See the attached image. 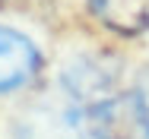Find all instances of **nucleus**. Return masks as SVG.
Returning a JSON list of instances; mask_svg holds the SVG:
<instances>
[{"label":"nucleus","instance_id":"f257e3e1","mask_svg":"<svg viewBox=\"0 0 149 139\" xmlns=\"http://www.w3.org/2000/svg\"><path fill=\"white\" fill-rule=\"evenodd\" d=\"M89 139H149V76L86 108Z\"/></svg>","mask_w":149,"mask_h":139},{"label":"nucleus","instance_id":"f03ea898","mask_svg":"<svg viewBox=\"0 0 149 139\" xmlns=\"http://www.w3.org/2000/svg\"><path fill=\"white\" fill-rule=\"evenodd\" d=\"M13 139H89L86 108L63 95L60 104H45L32 114H22Z\"/></svg>","mask_w":149,"mask_h":139},{"label":"nucleus","instance_id":"7ed1b4c3","mask_svg":"<svg viewBox=\"0 0 149 139\" xmlns=\"http://www.w3.org/2000/svg\"><path fill=\"white\" fill-rule=\"evenodd\" d=\"M41 54L22 32L0 26V95L16 92L38 76Z\"/></svg>","mask_w":149,"mask_h":139},{"label":"nucleus","instance_id":"20e7f679","mask_svg":"<svg viewBox=\"0 0 149 139\" xmlns=\"http://www.w3.org/2000/svg\"><path fill=\"white\" fill-rule=\"evenodd\" d=\"M86 3L102 26L124 38L143 35L149 28V0H86Z\"/></svg>","mask_w":149,"mask_h":139}]
</instances>
